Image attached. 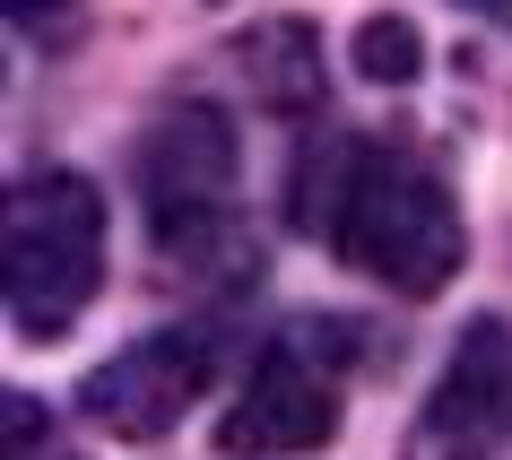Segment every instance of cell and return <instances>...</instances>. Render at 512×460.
Here are the masks:
<instances>
[{"mask_svg": "<svg viewBox=\"0 0 512 460\" xmlns=\"http://www.w3.org/2000/svg\"><path fill=\"white\" fill-rule=\"evenodd\" d=\"M235 191H243V157L217 105H165L139 139V209L148 235L174 261H209L235 235Z\"/></svg>", "mask_w": 512, "mask_h": 460, "instance_id": "cell-3", "label": "cell"}, {"mask_svg": "<svg viewBox=\"0 0 512 460\" xmlns=\"http://www.w3.org/2000/svg\"><path fill=\"white\" fill-rule=\"evenodd\" d=\"M105 287V200L87 174H27L0 200V296L18 339H53Z\"/></svg>", "mask_w": 512, "mask_h": 460, "instance_id": "cell-2", "label": "cell"}, {"mask_svg": "<svg viewBox=\"0 0 512 460\" xmlns=\"http://www.w3.org/2000/svg\"><path fill=\"white\" fill-rule=\"evenodd\" d=\"M356 70L374 87L417 79V27H408V18H365V27H356Z\"/></svg>", "mask_w": 512, "mask_h": 460, "instance_id": "cell-7", "label": "cell"}, {"mask_svg": "<svg viewBox=\"0 0 512 460\" xmlns=\"http://www.w3.org/2000/svg\"><path fill=\"white\" fill-rule=\"evenodd\" d=\"M209 374H217V330H157L79 382V417L113 443H157L183 426V408L209 391Z\"/></svg>", "mask_w": 512, "mask_h": 460, "instance_id": "cell-5", "label": "cell"}, {"mask_svg": "<svg viewBox=\"0 0 512 460\" xmlns=\"http://www.w3.org/2000/svg\"><path fill=\"white\" fill-rule=\"evenodd\" d=\"M469 9H512V0H469Z\"/></svg>", "mask_w": 512, "mask_h": 460, "instance_id": "cell-9", "label": "cell"}, {"mask_svg": "<svg viewBox=\"0 0 512 460\" xmlns=\"http://www.w3.org/2000/svg\"><path fill=\"white\" fill-rule=\"evenodd\" d=\"M330 434H339V374H330L313 330H287V339L261 348V365L243 382V400L226 408L217 443L235 460H296V452H322Z\"/></svg>", "mask_w": 512, "mask_h": 460, "instance_id": "cell-4", "label": "cell"}, {"mask_svg": "<svg viewBox=\"0 0 512 460\" xmlns=\"http://www.w3.org/2000/svg\"><path fill=\"white\" fill-rule=\"evenodd\" d=\"M44 9H61V0H9V18L27 27V18H44Z\"/></svg>", "mask_w": 512, "mask_h": 460, "instance_id": "cell-8", "label": "cell"}, {"mask_svg": "<svg viewBox=\"0 0 512 460\" xmlns=\"http://www.w3.org/2000/svg\"><path fill=\"white\" fill-rule=\"evenodd\" d=\"M400 460H512V330L469 322Z\"/></svg>", "mask_w": 512, "mask_h": 460, "instance_id": "cell-6", "label": "cell"}, {"mask_svg": "<svg viewBox=\"0 0 512 460\" xmlns=\"http://www.w3.org/2000/svg\"><path fill=\"white\" fill-rule=\"evenodd\" d=\"M304 226L322 235L348 270L400 287V296H434L460 270V209L452 183L408 148L382 139H339L330 165L304 183Z\"/></svg>", "mask_w": 512, "mask_h": 460, "instance_id": "cell-1", "label": "cell"}]
</instances>
